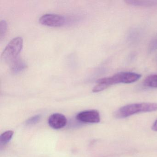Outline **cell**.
<instances>
[{"mask_svg":"<svg viewBox=\"0 0 157 157\" xmlns=\"http://www.w3.org/2000/svg\"><path fill=\"white\" fill-rule=\"evenodd\" d=\"M141 75L131 72H122L117 73L112 77L103 78L97 81V84L93 89L94 93L102 91L110 86L118 83H131L138 80Z\"/></svg>","mask_w":157,"mask_h":157,"instance_id":"1","label":"cell"},{"mask_svg":"<svg viewBox=\"0 0 157 157\" xmlns=\"http://www.w3.org/2000/svg\"><path fill=\"white\" fill-rule=\"evenodd\" d=\"M157 111L156 103H140L122 106L114 114L117 118H124L139 113H148Z\"/></svg>","mask_w":157,"mask_h":157,"instance_id":"2","label":"cell"},{"mask_svg":"<svg viewBox=\"0 0 157 157\" xmlns=\"http://www.w3.org/2000/svg\"><path fill=\"white\" fill-rule=\"evenodd\" d=\"M23 40L21 37L13 38L7 45L2 55L4 62L11 63L17 59L18 55L22 49Z\"/></svg>","mask_w":157,"mask_h":157,"instance_id":"3","label":"cell"},{"mask_svg":"<svg viewBox=\"0 0 157 157\" xmlns=\"http://www.w3.org/2000/svg\"><path fill=\"white\" fill-rule=\"evenodd\" d=\"M39 22L45 26L61 27L66 24V19L64 16L58 14H46L39 19Z\"/></svg>","mask_w":157,"mask_h":157,"instance_id":"4","label":"cell"},{"mask_svg":"<svg viewBox=\"0 0 157 157\" xmlns=\"http://www.w3.org/2000/svg\"><path fill=\"white\" fill-rule=\"evenodd\" d=\"M76 118L79 121L86 123H98L100 122V114L96 110H89L79 113Z\"/></svg>","mask_w":157,"mask_h":157,"instance_id":"5","label":"cell"},{"mask_svg":"<svg viewBox=\"0 0 157 157\" xmlns=\"http://www.w3.org/2000/svg\"><path fill=\"white\" fill-rule=\"evenodd\" d=\"M48 124L52 128L58 129L65 127L67 124V119L64 115L54 113L49 117Z\"/></svg>","mask_w":157,"mask_h":157,"instance_id":"6","label":"cell"},{"mask_svg":"<svg viewBox=\"0 0 157 157\" xmlns=\"http://www.w3.org/2000/svg\"><path fill=\"white\" fill-rule=\"evenodd\" d=\"M11 64V70L14 73H19L23 71L26 67L25 62L20 59H15Z\"/></svg>","mask_w":157,"mask_h":157,"instance_id":"7","label":"cell"},{"mask_svg":"<svg viewBox=\"0 0 157 157\" xmlns=\"http://www.w3.org/2000/svg\"><path fill=\"white\" fill-rule=\"evenodd\" d=\"M125 2L129 5L138 7H151L157 5V1H136L128 0Z\"/></svg>","mask_w":157,"mask_h":157,"instance_id":"8","label":"cell"},{"mask_svg":"<svg viewBox=\"0 0 157 157\" xmlns=\"http://www.w3.org/2000/svg\"><path fill=\"white\" fill-rule=\"evenodd\" d=\"M144 85L150 88H157V75L148 76L144 81Z\"/></svg>","mask_w":157,"mask_h":157,"instance_id":"9","label":"cell"},{"mask_svg":"<svg viewBox=\"0 0 157 157\" xmlns=\"http://www.w3.org/2000/svg\"><path fill=\"white\" fill-rule=\"evenodd\" d=\"M14 132L12 130H8L2 133L0 136V144L1 145H5L9 143L11 140Z\"/></svg>","mask_w":157,"mask_h":157,"instance_id":"10","label":"cell"},{"mask_svg":"<svg viewBox=\"0 0 157 157\" xmlns=\"http://www.w3.org/2000/svg\"><path fill=\"white\" fill-rule=\"evenodd\" d=\"M140 36V32L137 29H133L130 31L128 36V39L129 42H135L137 41Z\"/></svg>","mask_w":157,"mask_h":157,"instance_id":"11","label":"cell"},{"mask_svg":"<svg viewBox=\"0 0 157 157\" xmlns=\"http://www.w3.org/2000/svg\"><path fill=\"white\" fill-rule=\"evenodd\" d=\"M7 29V24L5 21H2L0 23V38L1 40L5 36Z\"/></svg>","mask_w":157,"mask_h":157,"instance_id":"12","label":"cell"},{"mask_svg":"<svg viewBox=\"0 0 157 157\" xmlns=\"http://www.w3.org/2000/svg\"><path fill=\"white\" fill-rule=\"evenodd\" d=\"M149 51L150 52H153L157 50V37L154 38L150 44L149 46Z\"/></svg>","mask_w":157,"mask_h":157,"instance_id":"13","label":"cell"},{"mask_svg":"<svg viewBox=\"0 0 157 157\" xmlns=\"http://www.w3.org/2000/svg\"><path fill=\"white\" fill-rule=\"evenodd\" d=\"M40 117H41L39 115H36L35 116L33 117H31V118L28 119L26 121V124H33L37 123L40 120Z\"/></svg>","mask_w":157,"mask_h":157,"instance_id":"14","label":"cell"},{"mask_svg":"<svg viewBox=\"0 0 157 157\" xmlns=\"http://www.w3.org/2000/svg\"><path fill=\"white\" fill-rule=\"evenodd\" d=\"M151 128L154 131H157V119L153 123V125H152V127H151Z\"/></svg>","mask_w":157,"mask_h":157,"instance_id":"15","label":"cell"}]
</instances>
